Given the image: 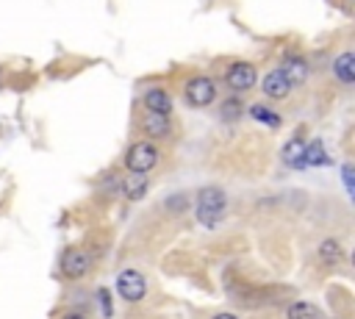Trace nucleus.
<instances>
[{"instance_id": "1", "label": "nucleus", "mask_w": 355, "mask_h": 319, "mask_svg": "<svg viewBox=\"0 0 355 319\" xmlns=\"http://www.w3.org/2000/svg\"><path fill=\"white\" fill-rule=\"evenodd\" d=\"M225 206H228V197H225L222 189H217V186L200 189V195H198V222L206 225V228H217L225 217Z\"/></svg>"}, {"instance_id": "2", "label": "nucleus", "mask_w": 355, "mask_h": 319, "mask_svg": "<svg viewBox=\"0 0 355 319\" xmlns=\"http://www.w3.org/2000/svg\"><path fill=\"white\" fill-rule=\"evenodd\" d=\"M158 164V150L150 142H139L125 153V167L128 173H147Z\"/></svg>"}, {"instance_id": "3", "label": "nucleus", "mask_w": 355, "mask_h": 319, "mask_svg": "<svg viewBox=\"0 0 355 319\" xmlns=\"http://www.w3.org/2000/svg\"><path fill=\"white\" fill-rule=\"evenodd\" d=\"M117 291L122 294V300L128 302H139L147 294V280L139 269H122L117 275Z\"/></svg>"}, {"instance_id": "4", "label": "nucleus", "mask_w": 355, "mask_h": 319, "mask_svg": "<svg viewBox=\"0 0 355 319\" xmlns=\"http://www.w3.org/2000/svg\"><path fill=\"white\" fill-rule=\"evenodd\" d=\"M225 81H228V86H231V89H236V92H247V89H253V86H256L258 75H256V67H253V64H247V61H233V64L228 67Z\"/></svg>"}, {"instance_id": "5", "label": "nucleus", "mask_w": 355, "mask_h": 319, "mask_svg": "<svg viewBox=\"0 0 355 319\" xmlns=\"http://www.w3.org/2000/svg\"><path fill=\"white\" fill-rule=\"evenodd\" d=\"M217 97V89H214V81L211 78H192L189 84H186V100H189V106H195V108H203V106H209L211 100Z\"/></svg>"}, {"instance_id": "6", "label": "nucleus", "mask_w": 355, "mask_h": 319, "mask_svg": "<svg viewBox=\"0 0 355 319\" xmlns=\"http://www.w3.org/2000/svg\"><path fill=\"white\" fill-rule=\"evenodd\" d=\"M89 267H92V255L86 250H67L64 253L61 269H64L67 278H84L89 272Z\"/></svg>"}, {"instance_id": "7", "label": "nucleus", "mask_w": 355, "mask_h": 319, "mask_svg": "<svg viewBox=\"0 0 355 319\" xmlns=\"http://www.w3.org/2000/svg\"><path fill=\"white\" fill-rule=\"evenodd\" d=\"M261 89H264V95L267 97H286L289 92H291V84H289V78L283 75V70H272V72H267V78L261 81Z\"/></svg>"}, {"instance_id": "8", "label": "nucleus", "mask_w": 355, "mask_h": 319, "mask_svg": "<svg viewBox=\"0 0 355 319\" xmlns=\"http://www.w3.org/2000/svg\"><path fill=\"white\" fill-rule=\"evenodd\" d=\"M119 189L128 200H142L147 195V175L144 173H128V178L119 184Z\"/></svg>"}, {"instance_id": "9", "label": "nucleus", "mask_w": 355, "mask_h": 319, "mask_svg": "<svg viewBox=\"0 0 355 319\" xmlns=\"http://www.w3.org/2000/svg\"><path fill=\"white\" fill-rule=\"evenodd\" d=\"M283 162H286L289 167H297V170L305 167V142H303L300 136H294L291 142H286V147H283Z\"/></svg>"}, {"instance_id": "10", "label": "nucleus", "mask_w": 355, "mask_h": 319, "mask_svg": "<svg viewBox=\"0 0 355 319\" xmlns=\"http://www.w3.org/2000/svg\"><path fill=\"white\" fill-rule=\"evenodd\" d=\"M142 128H144L150 136H155V139L169 136V119H166V114L147 111V114H144V119H142Z\"/></svg>"}, {"instance_id": "11", "label": "nucleus", "mask_w": 355, "mask_h": 319, "mask_svg": "<svg viewBox=\"0 0 355 319\" xmlns=\"http://www.w3.org/2000/svg\"><path fill=\"white\" fill-rule=\"evenodd\" d=\"M280 70H283V75L289 78V84H291V86H297V84H305V78H308V64H305L303 59H297V56L286 59Z\"/></svg>"}, {"instance_id": "12", "label": "nucleus", "mask_w": 355, "mask_h": 319, "mask_svg": "<svg viewBox=\"0 0 355 319\" xmlns=\"http://www.w3.org/2000/svg\"><path fill=\"white\" fill-rule=\"evenodd\" d=\"M333 72H336V78L341 81V84H355V56L352 53H341L338 59H336V64H333Z\"/></svg>"}, {"instance_id": "13", "label": "nucleus", "mask_w": 355, "mask_h": 319, "mask_svg": "<svg viewBox=\"0 0 355 319\" xmlns=\"http://www.w3.org/2000/svg\"><path fill=\"white\" fill-rule=\"evenodd\" d=\"M144 106H147V111L169 114V111H172V97H169L164 89H150V92L144 95Z\"/></svg>"}, {"instance_id": "14", "label": "nucleus", "mask_w": 355, "mask_h": 319, "mask_svg": "<svg viewBox=\"0 0 355 319\" xmlns=\"http://www.w3.org/2000/svg\"><path fill=\"white\" fill-rule=\"evenodd\" d=\"M289 319H322V311L311 302H291L289 305Z\"/></svg>"}, {"instance_id": "15", "label": "nucleus", "mask_w": 355, "mask_h": 319, "mask_svg": "<svg viewBox=\"0 0 355 319\" xmlns=\"http://www.w3.org/2000/svg\"><path fill=\"white\" fill-rule=\"evenodd\" d=\"M319 258L325 264H338L341 261V244H338V239H325L319 244Z\"/></svg>"}, {"instance_id": "16", "label": "nucleus", "mask_w": 355, "mask_h": 319, "mask_svg": "<svg viewBox=\"0 0 355 319\" xmlns=\"http://www.w3.org/2000/svg\"><path fill=\"white\" fill-rule=\"evenodd\" d=\"M314 167V164H330V158H327V153H325V147H322V142H311V144H305V167Z\"/></svg>"}, {"instance_id": "17", "label": "nucleus", "mask_w": 355, "mask_h": 319, "mask_svg": "<svg viewBox=\"0 0 355 319\" xmlns=\"http://www.w3.org/2000/svg\"><path fill=\"white\" fill-rule=\"evenodd\" d=\"M250 114H253L258 122H267L269 128H280V117H278L275 111L264 108V106H253V108H250Z\"/></svg>"}, {"instance_id": "18", "label": "nucleus", "mask_w": 355, "mask_h": 319, "mask_svg": "<svg viewBox=\"0 0 355 319\" xmlns=\"http://www.w3.org/2000/svg\"><path fill=\"white\" fill-rule=\"evenodd\" d=\"M239 114H242V103L239 100H225L222 103V117L225 119H236Z\"/></svg>"}, {"instance_id": "19", "label": "nucleus", "mask_w": 355, "mask_h": 319, "mask_svg": "<svg viewBox=\"0 0 355 319\" xmlns=\"http://www.w3.org/2000/svg\"><path fill=\"white\" fill-rule=\"evenodd\" d=\"M186 203H189V200H186V195H175V197H169V200H166V209L181 214V211H186Z\"/></svg>"}, {"instance_id": "20", "label": "nucleus", "mask_w": 355, "mask_h": 319, "mask_svg": "<svg viewBox=\"0 0 355 319\" xmlns=\"http://www.w3.org/2000/svg\"><path fill=\"white\" fill-rule=\"evenodd\" d=\"M100 302H103V316H111V300H108V289H100Z\"/></svg>"}, {"instance_id": "21", "label": "nucleus", "mask_w": 355, "mask_h": 319, "mask_svg": "<svg viewBox=\"0 0 355 319\" xmlns=\"http://www.w3.org/2000/svg\"><path fill=\"white\" fill-rule=\"evenodd\" d=\"M344 184H347V192H352V167H344Z\"/></svg>"}, {"instance_id": "22", "label": "nucleus", "mask_w": 355, "mask_h": 319, "mask_svg": "<svg viewBox=\"0 0 355 319\" xmlns=\"http://www.w3.org/2000/svg\"><path fill=\"white\" fill-rule=\"evenodd\" d=\"M214 319H236V316H233V313H217Z\"/></svg>"}, {"instance_id": "23", "label": "nucleus", "mask_w": 355, "mask_h": 319, "mask_svg": "<svg viewBox=\"0 0 355 319\" xmlns=\"http://www.w3.org/2000/svg\"><path fill=\"white\" fill-rule=\"evenodd\" d=\"M64 319H86V316H81V313H67Z\"/></svg>"}]
</instances>
